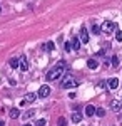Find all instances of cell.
Masks as SVG:
<instances>
[{"label": "cell", "mask_w": 122, "mask_h": 126, "mask_svg": "<svg viewBox=\"0 0 122 126\" xmlns=\"http://www.w3.org/2000/svg\"><path fill=\"white\" fill-rule=\"evenodd\" d=\"M64 72H65V62H64V61H60L54 69H50V71H49L47 81H50V82H52V81H59V79L64 76Z\"/></svg>", "instance_id": "6da1fadb"}, {"label": "cell", "mask_w": 122, "mask_h": 126, "mask_svg": "<svg viewBox=\"0 0 122 126\" xmlns=\"http://www.w3.org/2000/svg\"><path fill=\"white\" fill-rule=\"evenodd\" d=\"M80 84L77 79H74L72 76H65V79L62 81V89H70V87H77Z\"/></svg>", "instance_id": "7a4b0ae2"}, {"label": "cell", "mask_w": 122, "mask_h": 126, "mask_svg": "<svg viewBox=\"0 0 122 126\" xmlns=\"http://www.w3.org/2000/svg\"><path fill=\"white\" fill-rule=\"evenodd\" d=\"M115 29H117L115 22H104V24H102V27H100V30H102L104 34H107V35H109V34H112V32H114Z\"/></svg>", "instance_id": "3957f363"}, {"label": "cell", "mask_w": 122, "mask_h": 126, "mask_svg": "<svg viewBox=\"0 0 122 126\" xmlns=\"http://www.w3.org/2000/svg\"><path fill=\"white\" fill-rule=\"evenodd\" d=\"M49 94H50V86H49V84L40 86V89L37 91V96H38V97H47Z\"/></svg>", "instance_id": "277c9868"}, {"label": "cell", "mask_w": 122, "mask_h": 126, "mask_svg": "<svg viewBox=\"0 0 122 126\" xmlns=\"http://www.w3.org/2000/svg\"><path fill=\"white\" fill-rule=\"evenodd\" d=\"M80 42H82V44H87V42H89V32H87L85 27L80 29Z\"/></svg>", "instance_id": "5b68a950"}, {"label": "cell", "mask_w": 122, "mask_h": 126, "mask_svg": "<svg viewBox=\"0 0 122 126\" xmlns=\"http://www.w3.org/2000/svg\"><path fill=\"white\" fill-rule=\"evenodd\" d=\"M110 109H112V111H115V113H121L122 103H121V101H112V103H110Z\"/></svg>", "instance_id": "8992f818"}, {"label": "cell", "mask_w": 122, "mask_h": 126, "mask_svg": "<svg viewBox=\"0 0 122 126\" xmlns=\"http://www.w3.org/2000/svg\"><path fill=\"white\" fill-rule=\"evenodd\" d=\"M87 67H89V69H94V71H95V69L99 67V62H97V59H94V57L89 59V61H87Z\"/></svg>", "instance_id": "52a82bcc"}, {"label": "cell", "mask_w": 122, "mask_h": 126, "mask_svg": "<svg viewBox=\"0 0 122 126\" xmlns=\"http://www.w3.org/2000/svg\"><path fill=\"white\" fill-rule=\"evenodd\" d=\"M95 109H97V108H94L92 104H87V106H85V116H94Z\"/></svg>", "instance_id": "ba28073f"}, {"label": "cell", "mask_w": 122, "mask_h": 126, "mask_svg": "<svg viewBox=\"0 0 122 126\" xmlns=\"http://www.w3.org/2000/svg\"><path fill=\"white\" fill-rule=\"evenodd\" d=\"M119 87V79L117 78H112L109 81V89H117Z\"/></svg>", "instance_id": "9c48e42d"}, {"label": "cell", "mask_w": 122, "mask_h": 126, "mask_svg": "<svg viewBox=\"0 0 122 126\" xmlns=\"http://www.w3.org/2000/svg\"><path fill=\"white\" fill-rule=\"evenodd\" d=\"M9 62H10V67H12V69L20 67V59H15V57H13V59H10Z\"/></svg>", "instance_id": "30bf717a"}, {"label": "cell", "mask_w": 122, "mask_h": 126, "mask_svg": "<svg viewBox=\"0 0 122 126\" xmlns=\"http://www.w3.org/2000/svg\"><path fill=\"white\" fill-rule=\"evenodd\" d=\"M35 97H37V94H34V93H28L27 96L24 97V101H25V103H34V101H35Z\"/></svg>", "instance_id": "8fae6325"}, {"label": "cell", "mask_w": 122, "mask_h": 126, "mask_svg": "<svg viewBox=\"0 0 122 126\" xmlns=\"http://www.w3.org/2000/svg\"><path fill=\"white\" fill-rule=\"evenodd\" d=\"M20 69H22V71H27V69H28L27 57H22V59H20Z\"/></svg>", "instance_id": "7c38bea8"}, {"label": "cell", "mask_w": 122, "mask_h": 126, "mask_svg": "<svg viewBox=\"0 0 122 126\" xmlns=\"http://www.w3.org/2000/svg\"><path fill=\"white\" fill-rule=\"evenodd\" d=\"M19 116H20V111L17 109V108H13V109H10V118H12V119H17Z\"/></svg>", "instance_id": "4fadbf2b"}, {"label": "cell", "mask_w": 122, "mask_h": 126, "mask_svg": "<svg viewBox=\"0 0 122 126\" xmlns=\"http://www.w3.org/2000/svg\"><path fill=\"white\" fill-rule=\"evenodd\" d=\"M80 47V39H79V37H74V39H72V50H77V49Z\"/></svg>", "instance_id": "5bb4252c"}, {"label": "cell", "mask_w": 122, "mask_h": 126, "mask_svg": "<svg viewBox=\"0 0 122 126\" xmlns=\"http://www.w3.org/2000/svg\"><path fill=\"white\" fill-rule=\"evenodd\" d=\"M80 119H82V114L75 111L74 114H72V123H80Z\"/></svg>", "instance_id": "9a60e30c"}, {"label": "cell", "mask_w": 122, "mask_h": 126, "mask_svg": "<svg viewBox=\"0 0 122 126\" xmlns=\"http://www.w3.org/2000/svg\"><path fill=\"white\" fill-rule=\"evenodd\" d=\"M34 114H35V109H28L27 113L24 114V118H25V119H28V118H32V116H34Z\"/></svg>", "instance_id": "2e32d148"}, {"label": "cell", "mask_w": 122, "mask_h": 126, "mask_svg": "<svg viewBox=\"0 0 122 126\" xmlns=\"http://www.w3.org/2000/svg\"><path fill=\"white\" fill-rule=\"evenodd\" d=\"M57 125H59V126H67V119L64 116H60V118H59V121H57Z\"/></svg>", "instance_id": "e0dca14e"}, {"label": "cell", "mask_w": 122, "mask_h": 126, "mask_svg": "<svg viewBox=\"0 0 122 126\" xmlns=\"http://www.w3.org/2000/svg\"><path fill=\"white\" fill-rule=\"evenodd\" d=\"M99 32H100V27H99L97 24H92V34H94V35H97Z\"/></svg>", "instance_id": "ac0fdd59"}, {"label": "cell", "mask_w": 122, "mask_h": 126, "mask_svg": "<svg viewBox=\"0 0 122 126\" xmlns=\"http://www.w3.org/2000/svg\"><path fill=\"white\" fill-rule=\"evenodd\" d=\"M95 114H97V116H100V118H102L104 114H105V109H104V108H97V109H95Z\"/></svg>", "instance_id": "d6986e66"}, {"label": "cell", "mask_w": 122, "mask_h": 126, "mask_svg": "<svg viewBox=\"0 0 122 126\" xmlns=\"http://www.w3.org/2000/svg\"><path fill=\"white\" fill-rule=\"evenodd\" d=\"M64 49H65L67 52H70V50H72V42H65V44H64Z\"/></svg>", "instance_id": "ffe728a7"}, {"label": "cell", "mask_w": 122, "mask_h": 126, "mask_svg": "<svg viewBox=\"0 0 122 126\" xmlns=\"http://www.w3.org/2000/svg\"><path fill=\"white\" fill-rule=\"evenodd\" d=\"M115 39H117V42H122V30L115 32Z\"/></svg>", "instance_id": "44dd1931"}, {"label": "cell", "mask_w": 122, "mask_h": 126, "mask_svg": "<svg viewBox=\"0 0 122 126\" xmlns=\"http://www.w3.org/2000/svg\"><path fill=\"white\" fill-rule=\"evenodd\" d=\"M112 66H114V67L119 66V57H117V56H114V57H112Z\"/></svg>", "instance_id": "7402d4cb"}, {"label": "cell", "mask_w": 122, "mask_h": 126, "mask_svg": "<svg viewBox=\"0 0 122 126\" xmlns=\"http://www.w3.org/2000/svg\"><path fill=\"white\" fill-rule=\"evenodd\" d=\"M45 125H47V123H45V119H38L35 126H45Z\"/></svg>", "instance_id": "603a6c76"}, {"label": "cell", "mask_w": 122, "mask_h": 126, "mask_svg": "<svg viewBox=\"0 0 122 126\" xmlns=\"http://www.w3.org/2000/svg\"><path fill=\"white\" fill-rule=\"evenodd\" d=\"M45 47H47V50H52V49H54V42H47Z\"/></svg>", "instance_id": "cb8c5ba5"}, {"label": "cell", "mask_w": 122, "mask_h": 126, "mask_svg": "<svg viewBox=\"0 0 122 126\" xmlns=\"http://www.w3.org/2000/svg\"><path fill=\"white\" fill-rule=\"evenodd\" d=\"M0 126H5V123H3V121H2V119H0Z\"/></svg>", "instance_id": "d4e9b609"}, {"label": "cell", "mask_w": 122, "mask_h": 126, "mask_svg": "<svg viewBox=\"0 0 122 126\" xmlns=\"http://www.w3.org/2000/svg\"><path fill=\"white\" fill-rule=\"evenodd\" d=\"M24 126H32V125H27V123H25V125H24Z\"/></svg>", "instance_id": "484cf974"}, {"label": "cell", "mask_w": 122, "mask_h": 126, "mask_svg": "<svg viewBox=\"0 0 122 126\" xmlns=\"http://www.w3.org/2000/svg\"><path fill=\"white\" fill-rule=\"evenodd\" d=\"M0 12H2V9H0Z\"/></svg>", "instance_id": "4316f807"}]
</instances>
